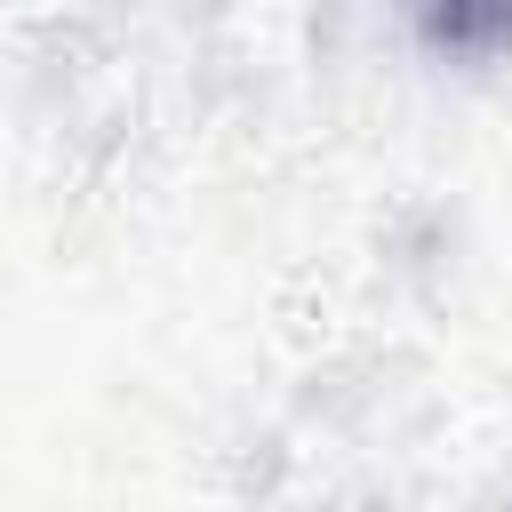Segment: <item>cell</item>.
<instances>
[{
  "instance_id": "6da1fadb",
  "label": "cell",
  "mask_w": 512,
  "mask_h": 512,
  "mask_svg": "<svg viewBox=\"0 0 512 512\" xmlns=\"http://www.w3.org/2000/svg\"><path fill=\"white\" fill-rule=\"evenodd\" d=\"M416 16L432 24L440 48H464V56L512 48V0H416Z\"/></svg>"
}]
</instances>
